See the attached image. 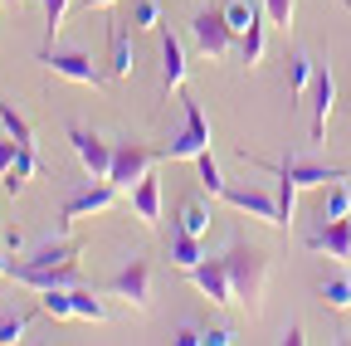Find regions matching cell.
Here are the masks:
<instances>
[{
    "label": "cell",
    "instance_id": "obj_32",
    "mask_svg": "<svg viewBox=\"0 0 351 346\" xmlns=\"http://www.w3.org/2000/svg\"><path fill=\"white\" fill-rule=\"evenodd\" d=\"M195 166H200V186H205L210 195H225V176H219V161L210 156V147L195 156Z\"/></svg>",
    "mask_w": 351,
    "mask_h": 346
},
{
    "label": "cell",
    "instance_id": "obj_19",
    "mask_svg": "<svg viewBox=\"0 0 351 346\" xmlns=\"http://www.w3.org/2000/svg\"><path fill=\"white\" fill-rule=\"evenodd\" d=\"M313 78H317V64H313V59H307L302 49L288 54V93H293V108L307 103V93H313Z\"/></svg>",
    "mask_w": 351,
    "mask_h": 346
},
{
    "label": "cell",
    "instance_id": "obj_39",
    "mask_svg": "<svg viewBox=\"0 0 351 346\" xmlns=\"http://www.w3.org/2000/svg\"><path fill=\"white\" fill-rule=\"evenodd\" d=\"M88 10H108V5H117V0H83Z\"/></svg>",
    "mask_w": 351,
    "mask_h": 346
},
{
    "label": "cell",
    "instance_id": "obj_18",
    "mask_svg": "<svg viewBox=\"0 0 351 346\" xmlns=\"http://www.w3.org/2000/svg\"><path fill=\"white\" fill-rule=\"evenodd\" d=\"M15 283L44 293V288H78V264H59V269H29V273H15Z\"/></svg>",
    "mask_w": 351,
    "mask_h": 346
},
{
    "label": "cell",
    "instance_id": "obj_21",
    "mask_svg": "<svg viewBox=\"0 0 351 346\" xmlns=\"http://www.w3.org/2000/svg\"><path fill=\"white\" fill-rule=\"evenodd\" d=\"M34 171H39V161H34V147H20L15 166H10L5 176H0V181H5V190H10V195H20V190H25V181L34 176Z\"/></svg>",
    "mask_w": 351,
    "mask_h": 346
},
{
    "label": "cell",
    "instance_id": "obj_11",
    "mask_svg": "<svg viewBox=\"0 0 351 346\" xmlns=\"http://www.w3.org/2000/svg\"><path fill=\"white\" fill-rule=\"evenodd\" d=\"M191 283H195L210 302H219V308H230V302H234V283H230L225 258H200V264L191 269Z\"/></svg>",
    "mask_w": 351,
    "mask_h": 346
},
{
    "label": "cell",
    "instance_id": "obj_26",
    "mask_svg": "<svg viewBox=\"0 0 351 346\" xmlns=\"http://www.w3.org/2000/svg\"><path fill=\"white\" fill-rule=\"evenodd\" d=\"M322 302H327L332 312H351V278H346V273L327 278V283H322Z\"/></svg>",
    "mask_w": 351,
    "mask_h": 346
},
{
    "label": "cell",
    "instance_id": "obj_4",
    "mask_svg": "<svg viewBox=\"0 0 351 346\" xmlns=\"http://www.w3.org/2000/svg\"><path fill=\"white\" fill-rule=\"evenodd\" d=\"M191 34H195V49L205 54V59H225L230 54V45H234V29H230V20H225V10H200L195 20H191Z\"/></svg>",
    "mask_w": 351,
    "mask_h": 346
},
{
    "label": "cell",
    "instance_id": "obj_20",
    "mask_svg": "<svg viewBox=\"0 0 351 346\" xmlns=\"http://www.w3.org/2000/svg\"><path fill=\"white\" fill-rule=\"evenodd\" d=\"M200 258H205V254H200V239H195V234H186V230H176V234H171V264H176V269H186V273H191Z\"/></svg>",
    "mask_w": 351,
    "mask_h": 346
},
{
    "label": "cell",
    "instance_id": "obj_34",
    "mask_svg": "<svg viewBox=\"0 0 351 346\" xmlns=\"http://www.w3.org/2000/svg\"><path fill=\"white\" fill-rule=\"evenodd\" d=\"M239 54H244V64H258V59H263V25H254V29L239 39Z\"/></svg>",
    "mask_w": 351,
    "mask_h": 346
},
{
    "label": "cell",
    "instance_id": "obj_9",
    "mask_svg": "<svg viewBox=\"0 0 351 346\" xmlns=\"http://www.w3.org/2000/svg\"><path fill=\"white\" fill-rule=\"evenodd\" d=\"M108 288H112L122 302H132V308H147V302H152V258H132L127 269L112 273Z\"/></svg>",
    "mask_w": 351,
    "mask_h": 346
},
{
    "label": "cell",
    "instance_id": "obj_7",
    "mask_svg": "<svg viewBox=\"0 0 351 346\" xmlns=\"http://www.w3.org/2000/svg\"><path fill=\"white\" fill-rule=\"evenodd\" d=\"M205 147H210V122H205L200 103L186 93V132H181V137H176V142L166 147V161H195Z\"/></svg>",
    "mask_w": 351,
    "mask_h": 346
},
{
    "label": "cell",
    "instance_id": "obj_6",
    "mask_svg": "<svg viewBox=\"0 0 351 346\" xmlns=\"http://www.w3.org/2000/svg\"><path fill=\"white\" fill-rule=\"evenodd\" d=\"M69 142H73V151H78V161H83V171L93 181H108L112 176V142H103L98 132H88V127H69Z\"/></svg>",
    "mask_w": 351,
    "mask_h": 346
},
{
    "label": "cell",
    "instance_id": "obj_3",
    "mask_svg": "<svg viewBox=\"0 0 351 346\" xmlns=\"http://www.w3.org/2000/svg\"><path fill=\"white\" fill-rule=\"evenodd\" d=\"M258 171H269V176H288L298 181V190L307 186H332V181H346L351 171L346 166H322V161H307V156H288V161H254Z\"/></svg>",
    "mask_w": 351,
    "mask_h": 346
},
{
    "label": "cell",
    "instance_id": "obj_30",
    "mask_svg": "<svg viewBox=\"0 0 351 346\" xmlns=\"http://www.w3.org/2000/svg\"><path fill=\"white\" fill-rule=\"evenodd\" d=\"M161 0H132V29H161Z\"/></svg>",
    "mask_w": 351,
    "mask_h": 346
},
{
    "label": "cell",
    "instance_id": "obj_31",
    "mask_svg": "<svg viewBox=\"0 0 351 346\" xmlns=\"http://www.w3.org/2000/svg\"><path fill=\"white\" fill-rule=\"evenodd\" d=\"M346 214H351V190L341 181H332L327 186V205H322V220H346Z\"/></svg>",
    "mask_w": 351,
    "mask_h": 346
},
{
    "label": "cell",
    "instance_id": "obj_38",
    "mask_svg": "<svg viewBox=\"0 0 351 346\" xmlns=\"http://www.w3.org/2000/svg\"><path fill=\"white\" fill-rule=\"evenodd\" d=\"M0 244H5L10 254H20V249H25V234H20V230H10V234H5V239H0Z\"/></svg>",
    "mask_w": 351,
    "mask_h": 346
},
{
    "label": "cell",
    "instance_id": "obj_12",
    "mask_svg": "<svg viewBox=\"0 0 351 346\" xmlns=\"http://www.w3.org/2000/svg\"><path fill=\"white\" fill-rule=\"evenodd\" d=\"M313 103V147H322L327 142V117H332V108H337V78H332V69H317V78H313V93H307Z\"/></svg>",
    "mask_w": 351,
    "mask_h": 346
},
{
    "label": "cell",
    "instance_id": "obj_28",
    "mask_svg": "<svg viewBox=\"0 0 351 346\" xmlns=\"http://www.w3.org/2000/svg\"><path fill=\"white\" fill-rule=\"evenodd\" d=\"M64 15H69V0H44V49H54V34L64 29Z\"/></svg>",
    "mask_w": 351,
    "mask_h": 346
},
{
    "label": "cell",
    "instance_id": "obj_33",
    "mask_svg": "<svg viewBox=\"0 0 351 346\" xmlns=\"http://www.w3.org/2000/svg\"><path fill=\"white\" fill-rule=\"evenodd\" d=\"M29 322H34V312H15V317H5V322H0V346H15V341H25Z\"/></svg>",
    "mask_w": 351,
    "mask_h": 346
},
{
    "label": "cell",
    "instance_id": "obj_25",
    "mask_svg": "<svg viewBox=\"0 0 351 346\" xmlns=\"http://www.w3.org/2000/svg\"><path fill=\"white\" fill-rule=\"evenodd\" d=\"M176 220H181V225H176V230H186V234H205L210 230V210H205V200H186L181 205V214H176Z\"/></svg>",
    "mask_w": 351,
    "mask_h": 346
},
{
    "label": "cell",
    "instance_id": "obj_16",
    "mask_svg": "<svg viewBox=\"0 0 351 346\" xmlns=\"http://www.w3.org/2000/svg\"><path fill=\"white\" fill-rule=\"evenodd\" d=\"M225 200L230 210H244V214H258V220H269V225H278V195H263V190H234V186H225Z\"/></svg>",
    "mask_w": 351,
    "mask_h": 346
},
{
    "label": "cell",
    "instance_id": "obj_17",
    "mask_svg": "<svg viewBox=\"0 0 351 346\" xmlns=\"http://www.w3.org/2000/svg\"><path fill=\"white\" fill-rule=\"evenodd\" d=\"M186 83V49H181V39H176L171 29L161 34V88H181Z\"/></svg>",
    "mask_w": 351,
    "mask_h": 346
},
{
    "label": "cell",
    "instance_id": "obj_43",
    "mask_svg": "<svg viewBox=\"0 0 351 346\" xmlns=\"http://www.w3.org/2000/svg\"><path fill=\"white\" fill-rule=\"evenodd\" d=\"M0 132H5V127H0Z\"/></svg>",
    "mask_w": 351,
    "mask_h": 346
},
{
    "label": "cell",
    "instance_id": "obj_13",
    "mask_svg": "<svg viewBox=\"0 0 351 346\" xmlns=\"http://www.w3.org/2000/svg\"><path fill=\"white\" fill-rule=\"evenodd\" d=\"M83 254V244L78 239H54V244H39V249H29L20 264H10V278L15 273H29V269H59V264H73V258Z\"/></svg>",
    "mask_w": 351,
    "mask_h": 346
},
{
    "label": "cell",
    "instance_id": "obj_10",
    "mask_svg": "<svg viewBox=\"0 0 351 346\" xmlns=\"http://www.w3.org/2000/svg\"><path fill=\"white\" fill-rule=\"evenodd\" d=\"M307 249L337 258L341 269H351V214H346V220H327L322 230H313V234H307Z\"/></svg>",
    "mask_w": 351,
    "mask_h": 346
},
{
    "label": "cell",
    "instance_id": "obj_35",
    "mask_svg": "<svg viewBox=\"0 0 351 346\" xmlns=\"http://www.w3.org/2000/svg\"><path fill=\"white\" fill-rule=\"evenodd\" d=\"M293 5H298V0H263V10H269V25L288 29V25H293Z\"/></svg>",
    "mask_w": 351,
    "mask_h": 346
},
{
    "label": "cell",
    "instance_id": "obj_8",
    "mask_svg": "<svg viewBox=\"0 0 351 346\" xmlns=\"http://www.w3.org/2000/svg\"><path fill=\"white\" fill-rule=\"evenodd\" d=\"M117 186L112 181H98V186H88V190H78V195H69L64 200V210H59V230H69L78 214H103V210H112L117 205Z\"/></svg>",
    "mask_w": 351,
    "mask_h": 346
},
{
    "label": "cell",
    "instance_id": "obj_41",
    "mask_svg": "<svg viewBox=\"0 0 351 346\" xmlns=\"http://www.w3.org/2000/svg\"><path fill=\"white\" fill-rule=\"evenodd\" d=\"M0 5H20V0H0Z\"/></svg>",
    "mask_w": 351,
    "mask_h": 346
},
{
    "label": "cell",
    "instance_id": "obj_42",
    "mask_svg": "<svg viewBox=\"0 0 351 346\" xmlns=\"http://www.w3.org/2000/svg\"><path fill=\"white\" fill-rule=\"evenodd\" d=\"M341 5H346V10H351V0H341Z\"/></svg>",
    "mask_w": 351,
    "mask_h": 346
},
{
    "label": "cell",
    "instance_id": "obj_1",
    "mask_svg": "<svg viewBox=\"0 0 351 346\" xmlns=\"http://www.w3.org/2000/svg\"><path fill=\"white\" fill-rule=\"evenodd\" d=\"M225 269H230V283H234V302L244 312H258L263 302V278H269V254L234 239L230 254H225Z\"/></svg>",
    "mask_w": 351,
    "mask_h": 346
},
{
    "label": "cell",
    "instance_id": "obj_14",
    "mask_svg": "<svg viewBox=\"0 0 351 346\" xmlns=\"http://www.w3.org/2000/svg\"><path fill=\"white\" fill-rule=\"evenodd\" d=\"M127 205H132V214H137L147 230H156V220H161V176L156 171H147V176L127 190Z\"/></svg>",
    "mask_w": 351,
    "mask_h": 346
},
{
    "label": "cell",
    "instance_id": "obj_24",
    "mask_svg": "<svg viewBox=\"0 0 351 346\" xmlns=\"http://www.w3.org/2000/svg\"><path fill=\"white\" fill-rule=\"evenodd\" d=\"M298 225V181L278 176V230H293Z\"/></svg>",
    "mask_w": 351,
    "mask_h": 346
},
{
    "label": "cell",
    "instance_id": "obj_36",
    "mask_svg": "<svg viewBox=\"0 0 351 346\" xmlns=\"http://www.w3.org/2000/svg\"><path fill=\"white\" fill-rule=\"evenodd\" d=\"M234 341V332L230 327H215V332H205V346H230Z\"/></svg>",
    "mask_w": 351,
    "mask_h": 346
},
{
    "label": "cell",
    "instance_id": "obj_5",
    "mask_svg": "<svg viewBox=\"0 0 351 346\" xmlns=\"http://www.w3.org/2000/svg\"><path fill=\"white\" fill-rule=\"evenodd\" d=\"M39 64L49 69V73H59V78H69V83H83V88H103V69L88 59L83 49H69V54L44 49V54H39Z\"/></svg>",
    "mask_w": 351,
    "mask_h": 346
},
{
    "label": "cell",
    "instance_id": "obj_37",
    "mask_svg": "<svg viewBox=\"0 0 351 346\" xmlns=\"http://www.w3.org/2000/svg\"><path fill=\"white\" fill-rule=\"evenodd\" d=\"M176 341H181V346H200L205 332H200V327H181V336H176Z\"/></svg>",
    "mask_w": 351,
    "mask_h": 346
},
{
    "label": "cell",
    "instance_id": "obj_40",
    "mask_svg": "<svg viewBox=\"0 0 351 346\" xmlns=\"http://www.w3.org/2000/svg\"><path fill=\"white\" fill-rule=\"evenodd\" d=\"M0 278H10V258L5 254H0Z\"/></svg>",
    "mask_w": 351,
    "mask_h": 346
},
{
    "label": "cell",
    "instance_id": "obj_15",
    "mask_svg": "<svg viewBox=\"0 0 351 346\" xmlns=\"http://www.w3.org/2000/svg\"><path fill=\"white\" fill-rule=\"evenodd\" d=\"M132 69H137V49H132V34L127 25H112L108 29V78H132Z\"/></svg>",
    "mask_w": 351,
    "mask_h": 346
},
{
    "label": "cell",
    "instance_id": "obj_27",
    "mask_svg": "<svg viewBox=\"0 0 351 346\" xmlns=\"http://www.w3.org/2000/svg\"><path fill=\"white\" fill-rule=\"evenodd\" d=\"M0 127H5V132H10L20 147H34V132H29V122H25V117H20V112H15L5 98H0Z\"/></svg>",
    "mask_w": 351,
    "mask_h": 346
},
{
    "label": "cell",
    "instance_id": "obj_2",
    "mask_svg": "<svg viewBox=\"0 0 351 346\" xmlns=\"http://www.w3.org/2000/svg\"><path fill=\"white\" fill-rule=\"evenodd\" d=\"M156 161H166V147L156 151V147H147V142H137V137H122V142H112V176H108V181L127 195Z\"/></svg>",
    "mask_w": 351,
    "mask_h": 346
},
{
    "label": "cell",
    "instance_id": "obj_22",
    "mask_svg": "<svg viewBox=\"0 0 351 346\" xmlns=\"http://www.w3.org/2000/svg\"><path fill=\"white\" fill-rule=\"evenodd\" d=\"M225 20H230V29L244 39V34L258 25V0H225Z\"/></svg>",
    "mask_w": 351,
    "mask_h": 346
},
{
    "label": "cell",
    "instance_id": "obj_29",
    "mask_svg": "<svg viewBox=\"0 0 351 346\" xmlns=\"http://www.w3.org/2000/svg\"><path fill=\"white\" fill-rule=\"evenodd\" d=\"M73 317H83V322H103V317H108V308H103V302L88 293L83 283H78V288H73Z\"/></svg>",
    "mask_w": 351,
    "mask_h": 346
},
{
    "label": "cell",
    "instance_id": "obj_23",
    "mask_svg": "<svg viewBox=\"0 0 351 346\" xmlns=\"http://www.w3.org/2000/svg\"><path fill=\"white\" fill-rule=\"evenodd\" d=\"M39 312H49L59 322H73V288H44L39 293Z\"/></svg>",
    "mask_w": 351,
    "mask_h": 346
}]
</instances>
